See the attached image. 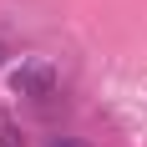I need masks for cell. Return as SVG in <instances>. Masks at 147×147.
<instances>
[{
  "label": "cell",
  "mask_w": 147,
  "mask_h": 147,
  "mask_svg": "<svg viewBox=\"0 0 147 147\" xmlns=\"http://www.w3.org/2000/svg\"><path fill=\"white\" fill-rule=\"evenodd\" d=\"M10 91L26 96V102L56 96V66H51V61H20V66L10 71Z\"/></svg>",
  "instance_id": "6da1fadb"
},
{
  "label": "cell",
  "mask_w": 147,
  "mask_h": 147,
  "mask_svg": "<svg viewBox=\"0 0 147 147\" xmlns=\"http://www.w3.org/2000/svg\"><path fill=\"white\" fill-rule=\"evenodd\" d=\"M0 147H20V142H15V132H10V122H5V117H0Z\"/></svg>",
  "instance_id": "7a4b0ae2"
},
{
  "label": "cell",
  "mask_w": 147,
  "mask_h": 147,
  "mask_svg": "<svg viewBox=\"0 0 147 147\" xmlns=\"http://www.w3.org/2000/svg\"><path fill=\"white\" fill-rule=\"evenodd\" d=\"M46 147H86V142H81V137H51Z\"/></svg>",
  "instance_id": "3957f363"
},
{
  "label": "cell",
  "mask_w": 147,
  "mask_h": 147,
  "mask_svg": "<svg viewBox=\"0 0 147 147\" xmlns=\"http://www.w3.org/2000/svg\"><path fill=\"white\" fill-rule=\"evenodd\" d=\"M0 61H5V41H0Z\"/></svg>",
  "instance_id": "277c9868"
}]
</instances>
